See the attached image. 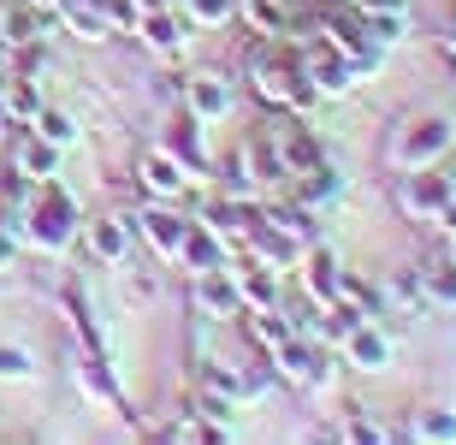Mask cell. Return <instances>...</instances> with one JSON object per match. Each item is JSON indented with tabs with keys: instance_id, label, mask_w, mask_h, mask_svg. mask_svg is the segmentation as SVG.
<instances>
[{
	"instance_id": "obj_5",
	"label": "cell",
	"mask_w": 456,
	"mask_h": 445,
	"mask_svg": "<svg viewBox=\"0 0 456 445\" xmlns=\"http://www.w3.org/2000/svg\"><path fill=\"white\" fill-rule=\"evenodd\" d=\"M136 185H142L149 202H178L190 190V167L172 149H142L136 154Z\"/></svg>"
},
{
	"instance_id": "obj_7",
	"label": "cell",
	"mask_w": 456,
	"mask_h": 445,
	"mask_svg": "<svg viewBox=\"0 0 456 445\" xmlns=\"http://www.w3.org/2000/svg\"><path fill=\"white\" fill-rule=\"evenodd\" d=\"M267 137H273V149H279V167H285V178H297V172H308V167H321V161H326L321 137H314L303 119H273Z\"/></svg>"
},
{
	"instance_id": "obj_30",
	"label": "cell",
	"mask_w": 456,
	"mask_h": 445,
	"mask_svg": "<svg viewBox=\"0 0 456 445\" xmlns=\"http://www.w3.org/2000/svg\"><path fill=\"white\" fill-rule=\"evenodd\" d=\"M444 54H451V60H456V36H451V42H444Z\"/></svg>"
},
{
	"instance_id": "obj_22",
	"label": "cell",
	"mask_w": 456,
	"mask_h": 445,
	"mask_svg": "<svg viewBox=\"0 0 456 445\" xmlns=\"http://www.w3.org/2000/svg\"><path fill=\"white\" fill-rule=\"evenodd\" d=\"M30 131H36V137H48L53 149H71V143H77V119H71L66 107H42V113L30 119Z\"/></svg>"
},
{
	"instance_id": "obj_3",
	"label": "cell",
	"mask_w": 456,
	"mask_h": 445,
	"mask_svg": "<svg viewBox=\"0 0 456 445\" xmlns=\"http://www.w3.org/2000/svg\"><path fill=\"white\" fill-rule=\"evenodd\" d=\"M456 143V125L444 119V113H415V119L391 137V149H386V161H391V172H415V167H439L444 161V149Z\"/></svg>"
},
{
	"instance_id": "obj_13",
	"label": "cell",
	"mask_w": 456,
	"mask_h": 445,
	"mask_svg": "<svg viewBox=\"0 0 456 445\" xmlns=\"http://www.w3.org/2000/svg\"><path fill=\"white\" fill-rule=\"evenodd\" d=\"M131 220H118V214H102V220H84V243L89 256L102 261V268H118V261L131 256Z\"/></svg>"
},
{
	"instance_id": "obj_20",
	"label": "cell",
	"mask_w": 456,
	"mask_h": 445,
	"mask_svg": "<svg viewBox=\"0 0 456 445\" xmlns=\"http://www.w3.org/2000/svg\"><path fill=\"white\" fill-rule=\"evenodd\" d=\"M421 285H427V303L456 309V261H451V256H433V261L421 268Z\"/></svg>"
},
{
	"instance_id": "obj_9",
	"label": "cell",
	"mask_w": 456,
	"mask_h": 445,
	"mask_svg": "<svg viewBox=\"0 0 456 445\" xmlns=\"http://www.w3.org/2000/svg\"><path fill=\"white\" fill-rule=\"evenodd\" d=\"M190 297H196V309H202L208 321H232V315H243L232 261H225V268H208V274H190Z\"/></svg>"
},
{
	"instance_id": "obj_2",
	"label": "cell",
	"mask_w": 456,
	"mask_h": 445,
	"mask_svg": "<svg viewBox=\"0 0 456 445\" xmlns=\"http://www.w3.org/2000/svg\"><path fill=\"white\" fill-rule=\"evenodd\" d=\"M249 84H255V95H261L267 107H285V113H303V107H314V84L303 78L297 54L261 48V54L249 60Z\"/></svg>"
},
{
	"instance_id": "obj_27",
	"label": "cell",
	"mask_w": 456,
	"mask_h": 445,
	"mask_svg": "<svg viewBox=\"0 0 456 445\" xmlns=\"http://www.w3.org/2000/svg\"><path fill=\"white\" fill-rule=\"evenodd\" d=\"M338 440H391V428H379V422L362 416V410H350V416H344V428H338Z\"/></svg>"
},
{
	"instance_id": "obj_24",
	"label": "cell",
	"mask_w": 456,
	"mask_h": 445,
	"mask_svg": "<svg viewBox=\"0 0 456 445\" xmlns=\"http://www.w3.org/2000/svg\"><path fill=\"white\" fill-rule=\"evenodd\" d=\"M196 125H202V119H196V113H190V119H178V131H172V143H167V149L178 154V161H184L190 172H202V167H208L202 143H196Z\"/></svg>"
},
{
	"instance_id": "obj_14",
	"label": "cell",
	"mask_w": 456,
	"mask_h": 445,
	"mask_svg": "<svg viewBox=\"0 0 456 445\" xmlns=\"http://www.w3.org/2000/svg\"><path fill=\"white\" fill-rule=\"evenodd\" d=\"M60 154L66 149H53L48 137H36V131H24V137L12 143V167L30 178V185H48V178H60Z\"/></svg>"
},
{
	"instance_id": "obj_10",
	"label": "cell",
	"mask_w": 456,
	"mask_h": 445,
	"mask_svg": "<svg viewBox=\"0 0 456 445\" xmlns=\"http://www.w3.org/2000/svg\"><path fill=\"white\" fill-rule=\"evenodd\" d=\"M338 350H344V362H350V368H362V375H379V368H391V333L379 321H355L350 333H344L338 339Z\"/></svg>"
},
{
	"instance_id": "obj_4",
	"label": "cell",
	"mask_w": 456,
	"mask_h": 445,
	"mask_svg": "<svg viewBox=\"0 0 456 445\" xmlns=\"http://www.w3.org/2000/svg\"><path fill=\"white\" fill-rule=\"evenodd\" d=\"M451 196H456V185H451V172H439V167L397 172V208H403V220H439Z\"/></svg>"
},
{
	"instance_id": "obj_26",
	"label": "cell",
	"mask_w": 456,
	"mask_h": 445,
	"mask_svg": "<svg viewBox=\"0 0 456 445\" xmlns=\"http://www.w3.org/2000/svg\"><path fill=\"white\" fill-rule=\"evenodd\" d=\"M36 375V362L24 344H0V380H30Z\"/></svg>"
},
{
	"instance_id": "obj_31",
	"label": "cell",
	"mask_w": 456,
	"mask_h": 445,
	"mask_svg": "<svg viewBox=\"0 0 456 445\" xmlns=\"http://www.w3.org/2000/svg\"><path fill=\"white\" fill-rule=\"evenodd\" d=\"M279 6H297V0H279Z\"/></svg>"
},
{
	"instance_id": "obj_29",
	"label": "cell",
	"mask_w": 456,
	"mask_h": 445,
	"mask_svg": "<svg viewBox=\"0 0 456 445\" xmlns=\"http://www.w3.org/2000/svg\"><path fill=\"white\" fill-rule=\"evenodd\" d=\"M6 125H12V119H6V107H0V137H6Z\"/></svg>"
},
{
	"instance_id": "obj_8",
	"label": "cell",
	"mask_w": 456,
	"mask_h": 445,
	"mask_svg": "<svg viewBox=\"0 0 456 445\" xmlns=\"http://www.w3.org/2000/svg\"><path fill=\"white\" fill-rule=\"evenodd\" d=\"M267 357H273V368H279V375H285L290 386H308V392H321L326 380H332L326 357H321V350H314V344L303 339V333H290V339L279 344V350H267Z\"/></svg>"
},
{
	"instance_id": "obj_15",
	"label": "cell",
	"mask_w": 456,
	"mask_h": 445,
	"mask_svg": "<svg viewBox=\"0 0 456 445\" xmlns=\"http://www.w3.org/2000/svg\"><path fill=\"white\" fill-rule=\"evenodd\" d=\"M136 36H142L154 54H178L184 48V12H178V6H154V12H142Z\"/></svg>"
},
{
	"instance_id": "obj_19",
	"label": "cell",
	"mask_w": 456,
	"mask_h": 445,
	"mask_svg": "<svg viewBox=\"0 0 456 445\" xmlns=\"http://www.w3.org/2000/svg\"><path fill=\"white\" fill-rule=\"evenodd\" d=\"M0 107H6V119L30 125L36 113H42V95H36L30 78H6V89H0Z\"/></svg>"
},
{
	"instance_id": "obj_21",
	"label": "cell",
	"mask_w": 456,
	"mask_h": 445,
	"mask_svg": "<svg viewBox=\"0 0 456 445\" xmlns=\"http://www.w3.org/2000/svg\"><path fill=\"white\" fill-rule=\"evenodd\" d=\"M237 18H249L261 36H285L290 6H279V0H237Z\"/></svg>"
},
{
	"instance_id": "obj_1",
	"label": "cell",
	"mask_w": 456,
	"mask_h": 445,
	"mask_svg": "<svg viewBox=\"0 0 456 445\" xmlns=\"http://www.w3.org/2000/svg\"><path fill=\"white\" fill-rule=\"evenodd\" d=\"M84 232V214H77V202H71L66 190L53 185H36L30 202H24V243H36V250H48V256H60L71 238Z\"/></svg>"
},
{
	"instance_id": "obj_23",
	"label": "cell",
	"mask_w": 456,
	"mask_h": 445,
	"mask_svg": "<svg viewBox=\"0 0 456 445\" xmlns=\"http://www.w3.org/2000/svg\"><path fill=\"white\" fill-rule=\"evenodd\" d=\"M409 440H456V410H444V404H427V410H415V422H409Z\"/></svg>"
},
{
	"instance_id": "obj_16",
	"label": "cell",
	"mask_w": 456,
	"mask_h": 445,
	"mask_svg": "<svg viewBox=\"0 0 456 445\" xmlns=\"http://www.w3.org/2000/svg\"><path fill=\"white\" fill-rule=\"evenodd\" d=\"M290 185H297V202H303V208H326V202H338V196H344V172L332 167V161H321V167L297 172Z\"/></svg>"
},
{
	"instance_id": "obj_6",
	"label": "cell",
	"mask_w": 456,
	"mask_h": 445,
	"mask_svg": "<svg viewBox=\"0 0 456 445\" xmlns=\"http://www.w3.org/2000/svg\"><path fill=\"white\" fill-rule=\"evenodd\" d=\"M131 232L142 243H149L160 261H178V250H184V232H190V220L178 214L172 202H149L142 214H131Z\"/></svg>"
},
{
	"instance_id": "obj_28",
	"label": "cell",
	"mask_w": 456,
	"mask_h": 445,
	"mask_svg": "<svg viewBox=\"0 0 456 445\" xmlns=\"http://www.w3.org/2000/svg\"><path fill=\"white\" fill-rule=\"evenodd\" d=\"M439 226H444V232H451V238H456V196H451V202H444V214H439Z\"/></svg>"
},
{
	"instance_id": "obj_25",
	"label": "cell",
	"mask_w": 456,
	"mask_h": 445,
	"mask_svg": "<svg viewBox=\"0 0 456 445\" xmlns=\"http://www.w3.org/2000/svg\"><path fill=\"white\" fill-rule=\"evenodd\" d=\"M102 12H107V30H125V36H136V24H142L136 0H102Z\"/></svg>"
},
{
	"instance_id": "obj_18",
	"label": "cell",
	"mask_w": 456,
	"mask_h": 445,
	"mask_svg": "<svg viewBox=\"0 0 456 445\" xmlns=\"http://www.w3.org/2000/svg\"><path fill=\"white\" fill-rule=\"evenodd\" d=\"M178 12H184L190 30H220L237 18V0H178Z\"/></svg>"
},
{
	"instance_id": "obj_17",
	"label": "cell",
	"mask_w": 456,
	"mask_h": 445,
	"mask_svg": "<svg viewBox=\"0 0 456 445\" xmlns=\"http://www.w3.org/2000/svg\"><path fill=\"white\" fill-rule=\"evenodd\" d=\"M237 279V297H243V309H279V274L273 268H261V261H243V268H232Z\"/></svg>"
},
{
	"instance_id": "obj_11",
	"label": "cell",
	"mask_w": 456,
	"mask_h": 445,
	"mask_svg": "<svg viewBox=\"0 0 456 445\" xmlns=\"http://www.w3.org/2000/svg\"><path fill=\"white\" fill-rule=\"evenodd\" d=\"M184 107H190L202 125H220V119H232L237 89L225 84L220 71H196V78H184Z\"/></svg>"
},
{
	"instance_id": "obj_12",
	"label": "cell",
	"mask_w": 456,
	"mask_h": 445,
	"mask_svg": "<svg viewBox=\"0 0 456 445\" xmlns=\"http://www.w3.org/2000/svg\"><path fill=\"white\" fill-rule=\"evenodd\" d=\"M338 285H344L338 256H332L326 243H308V250H303V292H308V303H314V309L338 303Z\"/></svg>"
}]
</instances>
